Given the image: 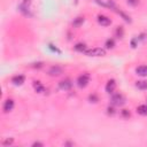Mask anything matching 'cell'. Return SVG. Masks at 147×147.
I'll return each instance as SVG.
<instances>
[{"mask_svg":"<svg viewBox=\"0 0 147 147\" xmlns=\"http://www.w3.org/2000/svg\"><path fill=\"white\" fill-rule=\"evenodd\" d=\"M121 116L126 119V118H129V117L131 116V114H130V111H129L127 109H122V110H121Z\"/></svg>","mask_w":147,"mask_h":147,"instance_id":"cell-21","label":"cell"},{"mask_svg":"<svg viewBox=\"0 0 147 147\" xmlns=\"http://www.w3.org/2000/svg\"><path fill=\"white\" fill-rule=\"evenodd\" d=\"M32 86H33V88H34V91H36L37 93H44V92L46 91V87H45L44 84H42L41 82H39V80H34L33 84H32Z\"/></svg>","mask_w":147,"mask_h":147,"instance_id":"cell-10","label":"cell"},{"mask_svg":"<svg viewBox=\"0 0 147 147\" xmlns=\"http://www.w3.org/2000/svg\"><path fill=\"white\" fill-rule=\"evenodd\" d=\"M105 46H106L107 49H113V48H115V46H116L115 39H114V38H108V39L106 40V42H105Z\"/></svg>","mask_w":147,"mask_h":147,"instance_id":"cell-16","label":"cell"},{"mask_svg":"<svg viewBox=\"0 0 147 147\" xmlns=\"http://www.w3.org/2000/svg\"><path fill=\"white\" fill-rule=\"evenodd\" d=\"M10 82H11V84L15 85V86H21V85H23V83L25 82V77H24V75H15V76L11 77Z\"/></svg>","mask_w":147,"mask_h":147,"instance_id":"cell-9","label":"cell"},{"mask_svg":"<svg viewBox=\"0 0 147 147\" xmlns=\"http://www.w3.org/2000/svg\"><path fill=\"white\" fill-rule=\"evenodd\" d=\"M74 48H75V51H76V52L84 53V54H85V52L88 49V48H87V46H86V44H84V42H77V44L74 46Z\"/></svg>","mask_w":147,"mask_h":147,"instance_id":"cell-13","label":"cell"},{"mask_svg":"<svg viewBox=\"0 0 147 147\" xmlns=\"http://www.w3.org/2000/svg\"><path fill=\"white\" fill-rule=\"evenodd\" d=\"M96 21H98V23H99L101 26H109V25L111 24V20H110L108 16L102 15V14L96 16Z\"/></svg>","mask_w":147,"mask_h":147,"instance_id":"cell-6","label":"cell"},{"mask_svg":"<svg viewBox=\"0 0 147 147\" xmlns=\"http://www.w3.org/2000/svg\"><path fill=\"white\" fill-rule=\"evenodd\" d=\"M139 1L140 0H126V3L132 6V7H136L137 5H139Z\"/></svg>","mask_w":147,"mask_h":147,"instance_id":"cell-24","label":"cell"},{"mask_svg":"<svg viewBox=\"0 0 147 147\" xmlns=\"http://www.w3.org/2000/svg\"><path fill=\"white\" fill-rule=\"evenodd\" d=\"M32 146H42V144H41V142H39V141H36V142H33V144H32Z\"/></svg>","mask_w":147,"mask_h":147,"instance_id":"cell-27","label":"cell"},{"mask_svg":"<svg viewBox=\"0 0 147 147\" xmlns=\"http://www.w3.org/2000/svg\"><path fill=\"white\" fill-rule=\"evenodd\" d=\"M117 13H118V14H119V15L123 17V20H124L125 22H127V23H131V18H130V16H129V15H126V14H125L124 11H122V10H118Z\"/></svg>","mask_w":147,"mask_h":147,"instance_id":"cell-20","label":"cell"},{"mask_svg":"<svg viewBox=\"0 0 147 147\" xmlns=\"http://www.w3.org/2000/svg\"><path fill=\"white\" fill-rule=\"evenodd\" d=\"M85 54L87 56H105L106 55V49L102 47H93V48H88Z\"/></svg>","mask_w":147,"mask_h":147,"instance_id":"cell-3","label":"cell"},{"mask_svg":"<svg viewBox=\"0 0 147 147\" xmlns=\"http://www.w3.org/2000/svg\"><path fill=\"white\" fill-rule=\"evenodd\" d=\"M125 102H126V99H125V96H124L122 93H113V94H111L110 103H111L113 106L122 107Z\"/></svg>","mask_w":147,"mask_h":147,"instance_id":"cell-1","label":"cell"},{"mask_svg":"<svg viewBox=\"0 0 147 147\" xmlns=\"http://www.w3.org/2000/svg\"><path fill=\"white\" fill-rule=\"evenodd\" d=\"M138 46V37H134L133 39H131V47L136 48Z\"/></svg>","mask_w":147,"mask_h":147,"instance_id":"cell-25","label":"cell"},{"mask_svg":"<svg viewBox=\"0 0 147 147\" xmlns=\"http://www.w3.org/2000/svg\"><path fill=\"white\" fill-rule=\"evenodd\" d=\"M115 37L118 39H122L124 37V29L123 26H116L115 29Z\"/></svg>","mask_w":147,"mask_h":147,"instance_id":"cell-17","label":"cell"},{"mask_svg":"<svg viewBox=\"0 0 147 147\" xmlns=\"http://www.w3.org/2000/svg\"><path fill=\"white\" fill-rule=\"evenodd\" d=\"M14 142V138H7L6 140H2L1 141V145L2 146H9V145H11Z\"/></svg>","mask_w":147,"mask_h":147,"instance_id":"cell-22","label":"cell"},{"mask_svg":"<svg viewBox=\"0 0 147 147\" xmlns=\"http://www.w3.org/2000/svg\"><path fill=\"white\" fill-rule=\"evenodd\" d=\"M134 72H136V75H138L140 77H147V65H139V67H137Z\"/></svg>","mask_w":147,"mask_h":147,"instance_id":"cell-11","label":"cell"},{"mask_svg":"<svg viewBox=\"0 0 147 147\" xmlns=\"http://www.w3.org/2000/svg\"><path fill=\"white\" fill-rule=\"evenodd\" d=\"M115 113H116V110H115V108H114V106L111 105V106H108L107 107V114L108 115H115Z\"/></svg>","mask_w":147,"mask_h":147,"instance_id":"cell-23","label":"cell"},{"mask_svg":"<svg viewBox=\"0 0 147 147\" xmlns=\"http://www.w3.org/2000/svg\"><path fill=\"white\" fill-rule=\"evenodd\" d=\"M47 47H48V49H49L51 52L56 53V54H61V49H59L57 46H55V45H53V44H48Z\"/></svg>","mask_w":147,"mask_h":147,"instance_id":"cell-19","label":"cell"},{"mask_svg":"<svg viewBox=\"0 0 147 147\" xmlns=\"http://www.w3.org/2000/svg\"><path fill=\"white\" fill-rule=\"evenodd\" d=\"M59 87H60V90H62V91H69V90L72 87V82H71V79H69V78L62 79V80L59 83Z\"/></svg>","mask_w":147,"mask_h":147,"instance_id":"cell-7","label":"cell"},{"mask_svg":"<svg viewBox=\"0 0 147 147\" xmlns=\"http://www.w3.org/2000/svg\"><path fill=\"white\" fill-rule=\"evenodd\" d=\"M34 65H32L33 68H41L42 67V62H37V63H33Z\"/></svg>","mask_w":147,"mask_h":147,"instance_id":"cell-26","label":"cell"},{"mask_svg":"<svg viewBox=\"0 0 147 147\" xmlns=\"http://www.w3.org/2000/svg\"><path fill=\"white\" fill-rule=\"evenodd\" d=\"M136 110L140 116H147V105H139Z\"/></svg>","mask_w":147,"mask_h":147,"instance_id":"cell-15","label":"cell"},{"mask_svg":"<svg viewBox=\"0 0 147 147\" xmlns=\"http://www.w3.org/2000/svg\"><path fill=\"white\" fill-rule=\"evenodd\" d=\"M62 74H63V68L56 64L49 67V69L47 70V75L51 77H57V76H61Z\"/></svg>","mask_w":147,"mask_h":147,"instance_id":"cell-4","label":"cell"},{"mask_svg":"<svg viewBox=\"0 0 147 147\" xmlns=\"http://www.w3.org/2000/svg\"><path fill=\"white\" fill-rule=\"evenodd\" d=\"M136 87L140 91H146L147 90V80H145V79L137 80L136 82Z\"/></svg>","mask_w":147,"mask_h":147,"instance_id":"cell-14","label":"cell"},{"mask_svg":"<svg viewBox=\"0 0 147 147\" xmlns=\"http://www.w3.org/2000/svg\"><path fill=\"white\" fill-rule=\"evenodd\" d=\"M88 101H90L91 103H96V102L99 101V96H98V94H95V93H91V94L88 95Z\"/></svg>","mask_w":147,"mask_h":147,"instance_id":"cell-18","label":"cell"},{"mask_svg":"<svg viewBox=\"0 0 147 147\" xmlns=\"http://www.w3.org/2000/svg\"><path fill=\"white\" fill-rule=\"evenodd\" d=\"M84 22H85V17L84 16H77L72 21V26L74 28H80L84 24Z\"/></svg>","mask_w":147,"mask_h":147,"instance_id":"cell-12","label":"cell"},{"mask_svg":"<svg viewBox=\"0 0 147 147\" xmlns=\"http://www.w3.org/2000/svg\"><path fill=\"white\" fill-rule=\"evenodd\" d=\"M90 79H91V77H90L88 74H82V75H79V76L77 77L76 84H77V86H78L79 88H85V87L88 85Z\"/></svg>","mask_w":147,"mask_h":147,"instance_id":"cell-2","label":"cell"},{"mask_svg":"<svg viewBox=\"0 0 147 147\" xmlns=\"http://www.w3.org/2000/svg\"><path fill=\"white\" fill-rule=\"evenodd\" d=\"M116 90V82L115 79H109L107 83H106V86H105V91L106 93L108 94H113Z\"/></svg>","mask_w":147,"mask_h":147,"instance_id":"cell-8","label":"cell"},{"mask_svg":"<svg viewBox=\"0 0 147 147\" xmlns=\"http://www.w3.org/2000/svg\"><path fill=\"white\" fill-rule=\"evenodd\" d=\"M14 106H15V102H14L13 99H6V100L3 101V105H2V110H3V113L7 114V113L11 111V110L14 109Z\"/></svg>","mask_w":147,"mask_h":147,"instance_id":"cell-5","label":"cell"}]
</instances>
